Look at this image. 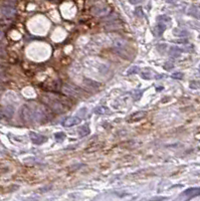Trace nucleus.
Returning a JSON list of instances; mask_svg holds the SVG:
<instances>
[{"instance_id": "25", "label": "nucleus", "mask_w": 200, "mask_h": 201, "mask_svg": "<svg viewBox=\"0 0 200 201\" xmlns=\"http://www.w3.org/2000/svg\"><path fill=\"white\" fill-rule=\"evenodd\" d=\"M183 76H184V74H183L182 72H174V74H172V78L173 79H179V80H180V79L183 78Z\"/></svg>"}, {"instance_id": "8", "label": "nucleus", "mask_w": 200, "mask_h": 201, "mask_svg": "<svg viewBox=\"0 0 200 201\" xmlns=\"http://www.w3.org/2000/svg\"><path fill=\"white\" fill-rule=\"evenodd\" d=\"M110 13V8L109 7H99V8H94L93 14L96 16H106Z\"/></svg>"}, {"instance_id": "7", "label": "nucleus", "mask_w": 200, "mask_h": 201, "mask_svg": "<svg viewBox=\"0 0 200 201\" xmlns=\"http://www.w3.org/2000/svg\"><path fill=\"white\" fill-rule=\"evenodd\" d=\"M81 123V118L79 117H69L67 119L64 120V122L62 123V125L64 127H73V126H75L77 124Z\"/></svg>"}, {"instance_id": "16", "label": "nucleus", "mask_w": 200, "mask_h": 201, "mask_svg": "<svg viewBox=\"0 0 200 201\" xmlns=\"http://www.w3.org/2000/svg\"><path fill=\"white\" fill-rule=\"evenodd\" d=\"M173 33L176 36H180V37H184V36H187L189 34L187 30L181 29V28H175V29L173 30Z\"/></svg>"}, {"instance_id": "20", "label": "nucleus", "mask_w": 200, "mask_h": 201, "mask_svg": "<svg viewBox=\"0 0 200 201\" xmlns=\"http://www.w3.org/2000/svg\"><path fill=\"white\" fill-rule=\"evenodd\" d=\"M140 70V68L137 66H134L132 68H130L129 70H127V74L128 76H131V74H138V72Z\"/></svg>"}, {"instance_id": "14", "label": "nucleus", "mask_w": 200, "mask_h": 201, "mask_svg": "<svg viewBox=\"0 0 200 201\" xmlns=\"http://www.w3.org/2000/svg\"><path fill=\"white\" fill-rule=\"evenodd\" d=\"M140 76H141V78L144 79V80H152V79L154 78L152 70H148V68L142 70V72H141V74H140Z\"/></svg>"}, {"instance_id": "28", "label": "nucleus", "mask_w": 200, "mask_h": 201, "mask_svg": "<svg viewBox=\"0 0 200 201\" xmlns=\"http://www.w3.org/2000/svg\"><path fill=\"white\" fill-rule=\"evenodd\" d=\"M173 64L172 62H166V64H165V66H164V68L166 70H170L171 68H173Z\"/></svg>"}, {"instance_id": "18", "label": "nucleus", "mask_w": 200, "mask_h": 201, "mask_svg": "<svg viewBox=\"0 0 200 201\" xmlns=\"http://www.w3.org/2000/svg\"><path fill=\"white\" fill-rule=\"evenodd\" d=\"M166 29V25H165L163 22H160V23L157 25L156 27V31H157V35H162V33L164 32V30Z\"/></svg>"}, {"instance_id": "15", "label": "nucleus", "mask_w": 200, "mask_h": 201, "mask_svg": "<svg viewBox=\"0 0 200 201\" xmlns=\"http://www.w3.org/2000/svg\"><path fill=\"white\" fill-rule=\"evenodd\" d=\"M89 126L85 125V126H81V128L79 129V135L81 136V137H85V136H87L89 134Z\"/></svg>"}, {"instance_id": "22", "label": "nucleus", "mask_w": 200, "mask_h": 201, "mask_svg": "<svg viewBox=\"0 0 200 201\" xmlns=\"http://www.w3.org/2000/svg\"><path fill=\"white\" fill-rule=\"evenodd\" d=\"M87 108H81V109L79 110V112H77V116H79V118L85 117V116H87Z\"/></svg>"}, {"instance_id": "31", "label": "nucleus", "mask_w": 200, "mask_h": 201, "mask_svg": "<svg viewBox=\"0 0 200 201\" xmlns=\"http://www.w3.org/2000/svg\"><path fill=\"white\" fill-rule=\"evenodd\" d=\"M4 70H5V68H3V66H0V74H1V72H3Z\"/></svg>"}, {"instance_id": "24", "label": "nucleus", "mask_w": 200, "mask_h": 201, "mask_svg": "<svg viewBox=\"0 0 200 201\" xmlns=\"http://www.w3.org/2000/svg\"><path fill=\"white\" fill-rule=\"evenodd\" d=\"M133 95H134V98L136 99V100H139V99L141 98V96H142V92L139 90H136V91H134Z\"/></svg>"}, {"instance_id": "11", "label": "nucleus", "mask_w": 200, "mask_h": 201, "mask_svg": "<svg viewBox=\"0 0 200 201\" xmlns=\"http://www.w3.org/2000/svg\"><path fill=\"white\" fill-rule=\"evenodd\" d=\"M181 52H182V49L179 47H177V46H172V47L169 49V55L171 56V58H178V56H180Z\"/></svg>"}, {"instance_id": "10", "label": "nucleus", "mask_w": 200, "mask_h": 201, "mask_svg": "<svg viewBox=\"0 0 200 201\" xmlns=\"http://www.w3.org/2000/svg\"><path fill=\"white\" fill-rule=\"evenodd\" d=\"M146 117V112H137L130 117V122H138Z\"/></svg>"}, {"instance_id": "9", "label": "nucleus", "mask_w": 200, "mask_h": 201, "mask_svg": "<svg viewBox=\"0 0 200 201\" xmlns=\"http://www.w3.org/2000/svg\"><path fill=\"white\" fill-rule=\"evenodd\" d=\"M83 84H85L87 88L94 89V90L99 89L100 87H101V84H100V83L96 82V81H94V80H91V79H85V80H83Z\"/></svg>"}, {"instance_id": "1", "label": "nucleus", "mask_w": 200, "mask_h": 201, "mask_svg": "<svg viewBox=\"0 0 200 201\" xmlns=\"http://www.w3.org/2000/svg\"><path fill=\"white\" fill-rule=\"evenodd\" d=\"M42 102L45 105L48 106V108L52 110L56 113H62L66 111V107L64 106V104L58 100H56V98H50V97H42Z\"/></svg>"}, {"instance_id": "26", "label": "nucleus", "mask_w": 200, "mask_h": 201, "mask_svg": "<svg viewBox=\"0 0 200 201\" xmlns=\"http://www.w3.org/2000/svg\"><path fill=\"white\" fill-rule=\"evenodd\" d=\"M99 148H100V145H97V147H94V145H93L92 147L87 148V149L85 150V152H87V153H91V152H93V151H97Z\"/></svg>"}, {"instance_id": "4", "label": "nucleus", "mask_w": 200, "mask_h": 201, "mask_svg": "<svg viewBox=\"0 0 200 201\" xmlns=\"http://www.w3.org/2000/svg\"><path fill=\"white\" fill-rule=\"evenodd\" d=\"M29 137H30V140H31L35 145H41V144L46 142L45 136H42V135H40V134L34 133V132H30Z\"/></svg>"}, {"instance_id": "30", "label": "nucleus", "mask_w": 200, "mask_h": 201, "mask_svg": "<svg viewBox=\"0 0 200 201\" xmlns=\"http://www.w3.org/2000/svg\"><path fill=\"white\" fill-rule=\"evenodd\" d=\"M3 39H4V32L2 30H0V41H2Z\"/></svg>"}, {"instance_id": "23", "label": "nucleus", "mask_w": 200, "mask_h": 201, "mask_svg": "<svg viewBox=\"0 0 200 201\" xmlns=\"http://www.w3.org/2000/svg\"><path fill=\"white\" fill-rule=\"evenodd\" d=\"M158 21L159 22H169L170 21V18L168 17V16H166V15H161V16H159L158 17Z\"/></svg>"}, {"instance_id": "29", "label": "nucleus", "mask_w": 200, "mask_h": 201, "mask_svg": "<svg viewBox=\"0 0 200 201\" xmlns=\"http://www.w3.org/2000/svg\"><path fill=\"white\" fill-rule=\"evenodd\" d=\"M8 81V78L5 76L4 74H0V83H5V82H7Z\"/></svg>"}, {"instance_id": "32", "label": "nucleus", "mask_w": 200, "mask_h": 201, "mask_svg": "<svg viewBox=\"0 0 200 201\" xmlns=\"http://www.w3.org/2000/svg\"><path fill=\"white\" fill-rule=\"evenodd\" d=\"M167 2H169V3H173L174 2V0H166Z\"/></svg>"}, {"instance_id": "6", "label": "nucleus", "mask_w": 200, "mask_h": 201, "mask_svg": "<svg viewBox=\"0 0 200 201\" xmlns=\"http://www.w3.org/2000/svg\"><path fill=\"white\" fill-rule=\"evenodd\" d=\"M184 197L186 198H193L196 196H200V187L199 188H189V189L185 190L182 194Z\"/></svg>"}, {"instance_id": "21", "label": "nucleus", "mask_w": 200, "mask_h": 201, "mask_svg": "<svg viewBox=\"0 0 200 201\" xmlns=\"http://www.w3.org/2000/svg\"><path fill=\"white\" fill-rule=\"evenodd\" d=\"M135 15L137 16V17H140V18H142V17H144V13H143V10H142V8L141 7H137L136 9H135Z\"/></svg>"}, {"instance_id": "17", "label": "nucleus", "mask_w": 200, "mask_h": 201, "mask_svg": "<svg viewBox=\"0 0 200 201\" xmlns=\"http://www.w3.org/2000/svg\"><path fill=\"white\" fill-rule=\"evenodd\" d=\"M189 14H190L191 16H193V17L200 19V9H199V8L191 7L190 9H189Z\"/></svg>"}, {"instance_id": "13", "label": "nucleus", "mask_w": 200, "mask_h": 201, "mask_svg": "<svg viewBox=\"0 0 200 201\" xmlns=\"http://www.w3.org/2000/svg\"><path fill=\"white\" fill-rule=\"evenodd\" d=\"M3 116L7 118H11L14 115V108L12 106H6L3 108Z\"/></svg>"}, {"instance_id": "12", "label": "nucleus", "mask_w": 200, "mask_h": 201, "mask_svg": "<svg viewBox=\"0 0 200 201\" xmlns=\"http://www.w3.org/2000/svg\"><path fill=\"white\" fill-rule=\"evenodd\" d=\"M94 113L97 114V115H107L110 113V110L107 107H104V106H99V107L95 108L94 109Z\"/></svg>"}, {"instance_id": "19", "label": "nucleus", "mask_w": 200, "mask_h": 201, "mask_svg": "<svg viewBox=\"0 0 200 201\" xmlns=\"http://www.w3.org/2000/svg\"><path fill=\"white\" fill-rule=\"evenodd\" d=\"M54 138H56V140L58 143H62V142H64V139H66V134L62 133V132H58V133L54 134Z\"/></svg>"}, {"instance_id": "27", "label": "nucleus", "mask_w": 200, "mask_h": 201, "mask_svg": "<svg viewBox=\"0 0 200 201\" xmlns=\"http://www.w3.org/2000/svg\"><path fill=\"white\" fill-rule=\"evenodd\" d=\"M190 88H192V89H199L200 88V83H198V82H192L190 84Z\"/></svg>"}, {"instance_id": "5", "label": "nucleus", "mask_w": 200, "mask_h": 201, "mask_svg": "<svg viewBox=\"0 0 200 201\" xmlns=\"http://www.w3.org/2000/svg\"><path fill=\"white\" fill-rule=\"evenodd\" d=\"M1 12L6 18H13L16 15V9L13 6L5 5L1 8Z\"/></svg>"}, {"instance_id": "3", "label": "nucleus", "mask_w": 200, "mask_h": 201, "mask_svg": "<svg viewBox=\"0 0 200 201\" xmlns=\"http://www.w3.org/2000/svg\"><path fill=\"white\" fill-rule=\"evenodd\" d=\"M62 92L66 93V95L71 97H79V94H81V91L79 89L75 88V86L69 84H64V87H62Z\"/></svg>"}, {"instance_id": "2", "label": "nucleus", "mask_w": 200, "mask_h": 201, "mask_svg": "<svg viewBox=\"0 0 200 201\" xmlns=\"http://www.w3.org/2000/svg\"><path fill=\"white\" fill-rule=\"evenodd\" d=\"M21 118L25 123H33L34 121V112L33 108L29 105H24L21 110Z\"/></svg>"}]
</instances>
